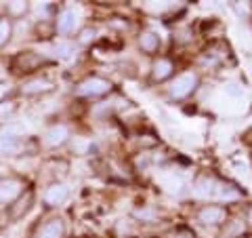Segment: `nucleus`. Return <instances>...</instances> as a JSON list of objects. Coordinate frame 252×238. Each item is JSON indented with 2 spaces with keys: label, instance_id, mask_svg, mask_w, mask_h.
Here are the masks:
<instances>
[{
  "label": "nucleus",
  "instance_id": "nucleus-1",
  "mask_svg": "<svg viewBox=\"0 0 252 238\" xmlns=\"http://www.w3.org/2000/svg\"><path fill=\"white\" fill-rule=\"evenodd\" d=\"M198 86H200V76L195 72H191V70H187V72L179 74L170 80L168 89H166L168 99L170 101H183L187 97H191V95L198 91Z\"/></svg>",
  "mask_w": 252,
  "mask_h": 238
},
{
  "label": "nucleus",
  "instance_id": "nucleus-2",
  "mask_svg": "<svg viewBox=\"0 0 252 238\" xmlns=\"http://www.w3.org/2000/svg\"><path fill=\"white\" fill-rule=\"evenodd\" d=\"M114 89V84L107 80V78L101 76H86L84 80H80L74 86V95L80 99H101L109 95Z\"/></svg>",
  "mask_w": 252,
  "mask_h": 238
},
{
  "label": "nucleus",
  "instance_id": "nucleus-3",
  "mask_svg": "<svg viewBox=\"0 0 252 238\" xmlns=\"http://www.w3.org/2000/svg\"><path fill=\"white\" fill-rule=\"evenodd\" d=\"M42 66H44V57L40 53H34V51H21L11 59V72L15 76L34 74Z\"/></svg>",
  "mask_w": 252,
  "mask_h": 238
},
{
  "label": "nucleus",
  "instance_id": "nucleus-4",
  "mask_svg": "<svg viewBox=\"0 0 252 238\" xmlns=\"http://www.w3.org/2000/svg\"><path fill=\"white\" fill-rule=\"evenodd\" d=\"M227 217H229V213H227V209L223 207V204H219V202L204 204V207H200L198 213H195V219H198L202 226H206V228L223 226L227 221Z\"/></svg>",
  "mask_w": 252,
  "mask_h": 238
},
{
  "label": "nucleus",
  "instance_id": "nucleus-5",
  "mask_svg": "<svg viewBox=\"0 0 252 238\" xmlns=\"http://www.w3.org/2000/svg\"><path fill=\"white\" fill-rule=\"evenodd\" d=\"M67 139H69V126L65 122H55V124H51L49 129L42 133L40 144L44 148H49V150H55V148L65 146Z\"/></svg>",
  "mask_w": 252,
  "mask_h": 238
},
{
  "label": "nucleus",
  "instance_id": "nucleus-6",
  "mask_svg": "<svg viewBox=\"0 0 252 238\" xmlns=\"http://www.w3.org/2000/svg\"><path fill=\"white\" fill-rule=\"evenodd\" d=\"M34 198H36L34 190H30V188L23 190L21 196L17 198V200H13L9 204V209H6V215H9V219L11 221H19V219L26 217L28 213L32 211V207H34Z\"/></svg>",
  "mask_w": 252,
  "mask_h": 238
},
{
  "label": "nucleus",
  "instance_id": "nucleus-7",
  "mask_svg": "<svg viewBox=\"0 0 252 238\" xmlns=\"http://www.w3.org/2000/svg\"><path fill=\"white\" fill-rule=\"evenodd\" d=\"M28 137H6L0 135V156H23L28 154V146H30Z\"/></svg>",
  "mask_w": 252,
  "mask_h": 238
},
{
  "label": "nucleus",
  "instance_id": "nucleus-8",
  "mask_svg": "<svg viewBox=\"0 0 252 238\" xmlns=\"http://www.w3.org/2000/svg\"><path fill=\"white\" fill-rule=\"evenodd\" d=\"M23 181L17 177H2L0 179V204H11L17 200L23 192Z\"/></svg>",
  "mask_w": 252,
  "mask_h": 238
},
{
  "label": "nucleus",
  "instance_id": "nucleus-9",
  "mask_svg": "<svg viewBox=\"0 0 252 238\" xmlns=\"http://www.w3.org/2000/svg\"><path fill=\"white\" fill-rule=\"evenodd\" d=\"M175 74V61L170 57H156L154 63H152V70H149V78H152V82L160 84L164 80H168Z\"/></svg>",
  "mask_w": 252,
  "mask_h": 238
},
{
  "label": "nucleus",
  "instance_id": "nucleus-10",
  "mask_svg": "<svg viewBox=\"0 0 252 238\" xmlns=\"http://www.w3.org/2000/svg\"><path fill=\"white\" fill-rule=\"evenodd\" d=\"M55 89L53 80H49V78H30V80H26L21 84L19 89V95H23V97H38V95H46L51 93Z\"/></svg>",
  "mask_w": 252,
  "mask_h": 238
},
{
  "label": "nucleus",
  "instance_id": "nucleus-11",
  "mask_svg": "<svg viewBox=\"0 0 252 238\" xmlns=\"http://www.w3.org/2000/svg\"><path fill=\"white\" fill-rule=\"evenodd\" d=\"M69 196V188L63 184V181H53V184L46 186L44 194H42V200L44 204H49V207H59V204H63L67 200Z\"/></svg>",
  "mask_w": 252,
  "mask_h": 238
},
{
  "label": "nucleus",
  "instance_id": "nucleus-12",
  "mask_svg": "<svg viewBox=\"0 0 252 238\" xmlns=\"http://www.w3.org/2000/svg\"><path fill=\"white\" fill-rule=\"evenodd\" d=\"M63 236H65V224L59 217L46 219L44 224L36 228V234H34V238H63Z\"/></svg>",
  "mask_w": 252,
  "mask_h": 238
},
{
  "label": "nucleus",
  "instance_id": "nucleus-13",
  "mask_svg": "<svg viewBox=\"0 0 252 238\" xmlns=\"http://www.w3.org/2000/svg\"><path fill=\"white\" fill-rule=\"evenodd\" d=\"M76 23H78V15L74 9H63L57 13V17H55V32L61 36H67V34H72L74 28H76Z\"/></svg>",
  "mask_w": 252,
  "mask_h": 238
},
{
  "label": "nucleus",
  "instance_id": "nucleus-14",
  "mask_svg": "<svg viewBox=\"0 0 252 238\" xmlns=\"http://www.w3.org/2000/svg\"><path fill=\"white\" fill-rule=\"evenodd\" d=\"M160 46H162V38H160V34H156L154 30H143L139 34V49L143 53L156 55L160 51Z\"/></svg>",
  "mask_w": 252,
  "mask_h": 238
},
{
  "label": "nucleus",
  "instance_id": "nucleus-15",
  "mask_svg": "<svg viewBox=\"0 0 252 238\" xmlns=\"http://www.w3.org/2000/svg\"><path fill=\"white\" fill-rule=\"evenodd\" d=\"M132 217L139 219V221H143V224H154V221L160 217V213H158L156 207H149V204H145V207H139L132 211Z\"/></svg>",
  "mask_w": 252,
  "mask_h": 238
},
{
  "label": "nucleus",
  "instance_id": "nucleus-16",
  "mask_svg": "<svg viewBox=\"0 0 252 238\" xmlns=\"http://www.w3.org/2000/svg\"><path fill=\"white\" fill-rule=\"evenodd\" d=\"M0 135H6V137H28V126L21 122H6L0 129Z\"/></svg>",
  "mask_w": 252,
  "mask_h": 238
},
{
  "label": "nucleus",
  "instance_id": "nucleus-17",
  "mask_svg": "<svg viewBox=\"0 0 252 238\" xmlns=\"http://www.w3.org/2000/svg\"><path fill=\"white\" fill-rule=\"evenodd\" d=\"M55 55L61 59H69L76 55V44L69 42V40H59L57 44H55Z\"/></svg>",
  "mask_w": 252,
  "mask_h": 238
},
{
  "label": "nucleus",
  "instance_id": "nucleus-18",
  "mask_svg": "<svg viewBox=\"0 0 252 238\" xmlns=\"http://www.w3.org/2000/svg\"><path fill=\"white\" fill-rule=\"evenodd\" d=\"M13 38V21L9 17H0V49L4 44H9Z\"/></svg>",
  "mask_w": 252,
  "mask_h": 238
},
{
  "label": "nucleus",
  "instance_id": "nucleus-19",
  "mask_svg": "<svg viewBox=\"0 0 252 238\" xmlns=\"http://www.w3.org/2000/svg\"><path fill=\"white\" fill-rule=\"evenodd\" d=\"M6 11H9V19L11 17H23L30 11V2H23V0H13V2L6 4Z\"/></svg>",
  "mask_w": 252,
  "mask_h": 238
},
{
  "label": "nucleus",
  "instance_id": "nucleus-20",
  "mask_svg": "<svg viewBox=\"0 0 252 238\" xmlns=\"http://www.w3.org/2000/svg\"><path fill=\"white\" fill-rule=\"evenodd\" d=\"M162 186L168 190V192H181L183 190V184H181V179H177V175H164L162 177Z\"/></svg>",
  "mask_w": 252,
  "mask_h": 238
},
{
  "label": "nucleus",
  "instance_id": "nucleus-21",
  "mask_svg": "<svg viewBox=\"0 0 252 238\" xmlns=\"http://www.w3.org/2000/svg\"><path fill=\"white\" fill-rule=\"evenodd\" d=\"M166 238H195L193 230L187 228V226H179L175 230H170V232L166 234Z\"/></svg>",
  "mask_w": 252,
  "mask_h": 238
},
{
  "label": "nucleus",
  "instance_id": "nucleus-22",
  "mask_svg": "<svg viewBox=\"0 0 252 238\" xmlns=\"http://www.w3.org/2000/svg\"><path fill=\"white\" fill-rule=\"evenodd\" d=\"M94 38H97V30H94L93 26H89V28L80 30V34H78V42L80 44H91Z\"/></svg>",
  "mask_w": 252,
  "mask_h": 238
},
{
  "label": "nucleus",
  "instance_id": "nucleus-23",
  "mask_svg": "<svg viewBox=\"0 0 252 238\" xmlns=\"http://www.w3.org/2000/svg\"><path fill=\"white\" fill-rule=\"evenodd\" d=\"M225 95H229L233 99H242L244 97V86L240 82H227L225 84Z\"/></svg>",
  "mask_w": 252,
  "mask_h": 238
},
{
  "label": "nucleus",
  "instance_id": "nucleus-24",
  "mask_svg": "<svg viewBox=\"0 0 252 238\" xmlns=\"http://www.w3.org/2000/svg\"><path fill=\"white\" fill-rule=\"evenodd\" d=\"M34 11L40 15L42 21H49V19H51V2H36Z\"/></svg>",
  "mask_w": 252,
  "mask_h": 238
},
{
  "label": "nucleus",
  "instance_id": "nucleus-25",
  "mask_svg": "<svg viewBox=\"0 0 252 238\" xmlns=\"http://www.w3.org/2000/svg\"><path fill=\"white\" fill-rule=\"evenodd\" d=\"M11 95V86H9V82H2L0 80V104H2V101L6 99Z\"/></svg>",
  "mask_w": 252,
  "mask_h": 238
},
{
  "label": "nucleus",
  "instance_id": "nucleus-26",
  "mask_svg": "<svg viewBox=\"0 0 252 238\" xmlns=\"http://www.w3.org/2000/svg\"><path fill=\"white\" fill-rule=\"evenodd\" d=\"M242 144L248 146V148H252V126H248V129L242 133Z\"/></svg>",
  "mask_w": 252,
  "mask_h": 238
},
{
  "label": "nucleus",
  "instance_id": "nucleus-27",
  "mask_svg": "<svg viewBox=\"0 0 252 238\" xmlns=\"http://www.w3.org/2000/svg\"><path fill=\"white\" fill-rule=\"evenodd\" d=\"M244 219H246V224L252 226V207L246 209V213H244Z\"/></svg>",
  "mask_w": 252,
  "mask_h": 238
}]
</instances>
